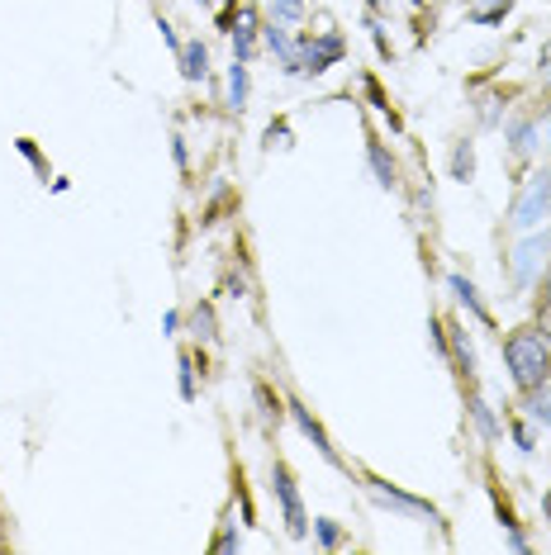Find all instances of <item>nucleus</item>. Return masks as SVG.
Returning a JSON list of instances; mask_svg holds the SVG:
<instances>
[{
    "label": "nucleus",
    "instance_id": "f257e3e1",
    "mask_svg": "<svg viewBox=\"0 0 551 555\" xmlns=\"http://www.w3.org/2000/svg\"><path fill=\"white\" fill-rule=\"evenodd\" d=\"M504 357H509V371H513V380H518L523 389H537L547 380V343L537 333H518L513 343L504 347Z\"/></svg>",
    "mask_w": 551,
    "mask_h": 555
},
{
    "label": "nucleus",
    "instance_id": "f03ea898",
    "mask_svg": "<svg viewBox=\"0 0 551 555\" xmlns=\"http://www.w3.org/2000/svg\"><path fill=\"white\" fill-rule=\"evenodd\" d=\"M547 214H551V171L533 176L528 191L518 195V205H513V229H518V233H537Z\"/></svg>",
    "mask_w": 551,
    "mask_h": 555
},
{
    "label": "nucleus",
    "instance_id": "7ed1b4c3",
    "mask_svg": "<svg viewBox=\"0 0 551 555\" xmlns=\"http://www.w3.org/2000/svg\"><path fill=\"white\" fill-rule=\"evenodd\" d=\"M547 251H551V237H547V233H528V243L518 247V261H513V271H518V281H523V285H528L533 275L542 271Z\"/></svg>",
    "mask_w": 551,
    "mask_h": 555
},
{
    "label": "nucleus",
    "instance_id": "20e7f679",
    "mask_svg": "<svg viewBox=\"0 0 551 555\" xmlns=\"http://www.w3.org/2000/svg\"><path fill=\"white\" fill-rule=\"evenodd\" d=\"M276 494H281V508H285V527H291V537H305L309 522H305V508H299V494L291 485V475L276 470Z\"/></svg>",
    "mask_w": 551,
    "mask_h": 555
},
{
    "label": "nucleus",
    "instance_id": "39448f33",
    "mask_svg": "<svg viewBox=\"0 0 551 555\" xmlns=\"http://www.w3.org/2000/svg\"><path fill=\"white\" fill-rule=\"evenodd\" d=\"M267 39H271L276 53L285 57V67H291V72H305V53H299V43L291 39V34H285V29H267Z\"/></svg>",
    "mask_w": 551,
    "mask_h": 555
},
{
    "label": "nucleus",
    "instance_id": "423d86ee",
    "mask_svg": "<svg viewBox=\"0 0 551 555\" xmlns=\"http://www.w3.org/2000/svg\"><path fill=\"white\" fill-rule=\"evenodd\" d=\"M371 494H375V503H390V508H405V513H428V517H433L428 503H419V499H409V494H395V489H385V485H375Z\"/></svg>",
    "mask_w": 551,
    "mask_h": 555
},
{
    "label": "nucleus",
    "instance_id": "0eeeda50",
    "mask_svg": "<svg viewBox=\"0 0 551 555\" xmlns=\"http://www.w3.org/2000/svg\"><path fill=\"white\" fill-rule=\"evenodd\" d=\"M229 105L233 109L247 105V67H243V62H233V67H229Z\"/></svg>",
    "mask_w": 551,
    "mask_h": 555
},
{
    "label": "nucleus",
    "instance_id": "6e6552de",
    "mask_svg": "<svg viewBox=\"0 0 551 555\" xmlns=\"http://www.w3.org/2000/svg\"><path fill=\"white\" fill-rule=\"evenodd\" d=\"M181 62H185V77H205V72H209V57H205V48H200V43H185V53H181Z\"/></svg>",
    "mask_w": 551,
    "mask_h": 555
},
{
    "label": "nucleus",
    "instance_id": "1a4fd4ad",
    "mask_svg": "<svg viewBox=\"0 0 551 555\" xmlns=\"http://www.w3.org/2000/svg\"><path fill=\"white\" fill-rule=\"evenodd\" d=\"M295 423H299V427H305V437H315V447L323 451V456H333V447H329V437H323V427H319L315 418H309V413H305V409H299V403H295Z\"/></svg>",
    "mask_w": 551,
    "mask_h": 555
},
{
    "label": "nucleus",
    "instance_id": "9d476101",
    "mask_svg": "<svg viewBox=\"0 0 551 555\" xmlns=\"http://www.w3.org/2000/svg\"><path fill=\"white\" fill-rule=\"evenodd\" d=\"M528 413L537 423H551V380H542L533 389V403H528Z\"/></svg>",
    "mask_w": 551,
    "mask_h": 555
},
{
    "label": "nucleus",
    "instance_id": "9b49d317",
    "mask_svg": "<svg viewBox=\"0 0 551 555\" xmlns=\"http://www.w3.org/2000/svg\"><path fill=\"white\" fill-rule=\"evenodd\" d=\"M471 171H475L471 143H461V147H457V157H452V176H457V181H471Z\"/></svg>",
    "mask_w": 551,
    "mask_h": 555
},
{
    "label": "nucleus",
    "instance_id": "f8f14e48",
    "mask_svg": "<svg viewBox=\"0 0 551 555\" xmlns=\"http://www.w3.org/2000/svg\"><path fill=\"white\" fill-rule=\"evenodd\" d=\"M371 167H375V176H381L385 191H390V185H395V167H390V157H385L381 147H371Z\"/></svg>",
    "mask_w": 551,
    "mask_h": 555
},
{
    "label": "nucleus",
    "instance_id": "ddd939ff",
    "mask_svg": "<svg viewBox=\"0 0 551 555\" xmlns=\"http://www.w3.org/2000/svg\"><path fill=\"white\" fill-rule=\"evenodd\" d=\"M452 289L461 295V305H466L471 313H485V309H480V299H475V289H471V281H461V275H452Z\"/></svg>",
    "mask_w": 551,
    "mask_h": 555
},
{
    "label": "nucleus",
    "instance_id": "4468645a",
    "mask_svg": "<svg viewBox=\"0 0 551 555\" xmlns=\"http://www.w3.org/2000/svg\"><path fill=\"white\" fill-rule=\"evenodd\" d=\"M513 138H518V143H513L518 153H533V147H537V129H533V124H523V129L513 133Z\"/></svg>",
    "mask_w": 551,
    "mask_h": 555
},
{
    "label": "nucleus",
    "instance_id": "2eb2a0df",
    "mask_svg": "<svg viewBox=\"0 0 551 555\" xmlns=\"http://www.w3.org/2000/svg\"><path fill=\"white\" fill-rule=\"evenodd\" d=\"M299 10H305V0H276V15L281 20H295Z\"/></svg>",
    "mask_w": 551,
    "mask_h": 555
},
{
    "label": "nucleus",
    "instance_id": "dca6fc26",
    "mask_svg": "<svg viewBox=\"0 0 551 555\" xmlns=\"http://www.w3.org/2000/svg\"><path fill=\"white\" fill-rule=\"evenodd\" d=\"M319 541H323V546H337V527L333 522H319Z\"/></svg>",
    "mask_w": 551,
    "mask_h": 555
},
{
    "label": "nucleus",
    "instance_id": "f3484780",
    "mask_svg": "<svg viewBox=\"0 0 551 555\" xmlns=\"http://www.w3.org/2000/svg\"><path fill=\"white\" fill-rule=\"evenodd\" d=\"M542 77H547V86H551V43L542 48Z\"/></svg>",
    "mask_w": 551,
    "mask_h": 555
},
{
    "label": "nucleus",
    "instance_id": "a211bd4d",
    "mask_svg": "<svg viewBox=\"0 0 551 555\" xmlns=\"http://www.w3.org/2000/svg\"><path fill=\"white\" fill-rule=\"evenodd\" d=\"M542 319H547V327H551V295H547V313H542Z\"/></svg>",
    "mask_w": 551,
    "mask_h": 555
},
{
    "label": "nucleus",
    "instance_id": "6ab92c4d",
    "mask_svg": "<svg viewBox=\"0 0 551 555\" xmlns=\"http://www.w3.org/2000/svg\"><path fill=\"white\" fill-rule=\"evenodd\" d=\"M547 147H551V124H547Z\"/></svg>",
    "mask_w": 551,
    "mask_h": 555
}]
</instances>
